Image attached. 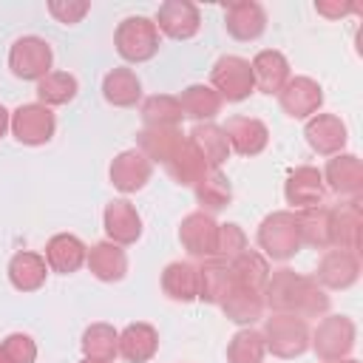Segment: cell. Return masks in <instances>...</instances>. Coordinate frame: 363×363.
Listing matches in <instances>:
<instances>
[{
    "mask_svg": "<svg viewBox=\"0 0 363 363\" xmlns=\"http://www.w3.org/2000/svg\"><path fill=\"white\" fill-rule=\"evenodd\" d=\"M264 306H269L272 312H284V315H298V318H320L329 312V295L326 289L306 275H298L289 267H281L275 272H269L267 284H264Z\"/></svg>",
    "mask_w": 363,
    "mask_h": 363,
    "instance_id": "cell-1",
    "label": "cell"
},
{
    "mask_svg": "<svg viewBox=\"0 0 363 363\" xmlns=\"http://www.w3.org/2000/svg\"><path fill=\"white\" fill-rule=\"evenodd\" d=\"M113 45H116V54L122 60H128V62H147L159 51V28H156V23L150 17H142V14L125 17L116 26Z\"/></svg>",
    "mask_w": 363,
    "mask_h": 363,
    "instance_id": "cell-2",
    "label": "cell"
},
{
    "mask_svg": "<svg viewBox=\"0 0 363 363\" xmlns=\"http://www.w3.org/2000/svg\"><path fill=\"white\" fill-rule=\"evenodd\" d=\"M264 343L267 352H272L275 357H301L309 349V326L303 318L298 315H284V312H272L264 323Z\"/></svg>",
    "mask_w": 363,
    "mask_h": 363,
    "instance_id": "cell-3",
    "label": "cell"
},
{
    "mask_svg": "<svg viewBox=\"0 0 363 363\" xmlns=\"http://www.w3.org/2000/svg\"><path fill=\"white\" fill-rule=\"evenodd\" d=\"M258 247L264 250V258L272 261H286L301 250V233H298V221L295 213L289 210H278L269 213L261 227H258Z\"/></svg>",
    "mask_w": 363,
    "mask_h": 363,
    "instance_id": "cell-4",
    "label": "cell"
},
{
    "mask_svg": "<svg viewBox=\"0 0 363 363\" xmlns=\"http://www.w3.org/2000/svg\"><path fill=\"white\" fill-rule=\"evenodd\" d=\"M354 337H357V329L352 318L329 315L315 326V332H309V346L323 363H337L349 357V352L354 349Z\"/></svg>",
    "mask_w": 363,
    "mask_h": 363,
    "instance_id": "cell-5",
    "label": "cell"
},
{
    "mask_svg": "<svg viewBox=\"0 0 363 363\" xmlns=\"http://www.w3.org/2000/svg\"><path fill=\"white\" fill-rule=\"evenodd\" d=\"M210 88L221 96V102H241L247 99L255 85H252V68H250V60L244 57H235V54H227L221 60H216L213 71H210Z\"/></svg>",
    "mask_w": 363,
    "mask_h": 363,
    "instance_id": "cell-6",
    "label": "cell"
},
{
    "mask_svg": "<svg viewBox=\"0 0 363 363\" xmlns=\"http://www.w3.org/2000/svg\"><path fill=\"white\" fill-rule=\"evenodd\" d=\"M51 62H54L51 45L43 37H34V34L14 40V45L9 48V68L17 79L40 82L45 74H51Z\"/></svg>",
    "mask_w": 363,
    "mask_h": 363,
    "instance_id": "cell-7",
    "label": "cell"
},
{
    "mask_svg": "<svg viewBox=\"0 0 363 363\" xmlns=\"http://www.w3.org/2000/svg\"><path fill=\"white\" fill-rule=\"evenodd\" d=\"M9 130L23 145H45V142H51V136L57 130V119H54L51 108L40 105V102H31V105H20L11 113Z\"/></svg>",
    "mask_w": 363,
    "mask_h": 363,
    "instance_id": "cell-8",
    "label": "cell"
},
{
    "mask_svg": "<svg viewBox=\"0 0 363 363\" xmlns=\"http://www.w3.org/2000/svg\"><path fill=\"white\" fill-rule=\"evenodd\" d=\"M278 102L286 116L312 119L323 105V88L312 77H289V82L278 94Z\"/></svg>",
    "mask_w": 363,
    "mask_h": 363,
    "instance_id": "cell-9",
    "label": "cell"
},
{
    "mask_svg": "<svg viewBox=\"0 0 363 363\" xmlns=\"http://www.w3.org/2000/svg\"><path fill=\"white\" fill-rule=\"evenodd\" d=\"M179 241L193 258H216V244H218V224L213 221L210 213H190L179 224Z\"/></svg>",
    "mask_w": 363,
    "mask_h": 363,
    "instance_id": "cell-10",
    "label": "cell"
},
{
    "mask_svg": "<svg viewBox=\"0 0 363 363\" xmlns=\"http://www.w3.org/2000/svg\"><path fill=\"white\" fill-rule=\"evenodd\" d=\"M357 278H360V258L357 252L349 250H335V247L326 250L315 269V281L323 289H349Z\"/></svg>",
    "mask_w": 363,
    "mask_h": 363,
    "instance_id": "cell-11",
    "label": "cell"
},
{
    "mask_svg": "<svg viewBox=\"0 0 363 363\" xmlns=\"http://www.w3.org/2000/svg\"><path fill=\"white\" fill-rule=\"evenodd\" d=\"M156 28L162 34H167L170 40H190L199 34L201 28V14L193 3L187 0H167L159 6L156 11Z\"/></svg>",
    "mask_w": 363,
    "mask_h": 363,
    "instance_id": "cell-12",
    "label": "cell"
},
{
    "mask_svg": "<svg viewBox=\"0 0 363 363\" xmlns=\"http://www.w3.org/2000/svg\"><path fill=\"white\" fill-rule=\"evenodd\" d=\"M320 176H323V184L332 193L349 196V199H360V190H363V162L354 153L332 156Z\"/></svg>",
    "mask_w": 363,
    "mask_h": 363,
    "instance_id": "cell-13",
    "label": "cell"
},
{
    "mask_svg": "<svg viewBox=\"0 0 363 363\" xmlns=\"http://www.w3.org/2000/svg\"><path fill=\"white\" fill-rule=\"evenodd\" d=\"M224 28L230 37L250 43L258 40L267 28V14L255 0H238V3H227L224 6Z\"/></svg>",
    "mask_w": 363,
    "mask_h": 363,
    "instance_id": "cell-14",
    "label": "cell"
},
{
    "mask_svg": "<svg viewBox=\"0 0 363 363\" xmlns=\"http://www.w3.org/2000/svg\"><path fill=\"white\" fill-rule=\"evenodd\" d=\"M102 221H105L108 241H113V244H119V247L136 244L139 235H142V216L136 213V207H133L128 199H113V201H108Z\"/></svg>",
    "mask_w": 363,
    "mask_h": 363,
    "instance_id": "cell-15",
    "label": "cell"
},
{
    "mask_svg": "<svg viewBox=\"0 0 363 363\" xmlns=\"http://www.w3.org/2000/svg\"><path fill=\"white\" fill-rule=\"evenodd\" d=\"M221 130L230 142V150H235L241 156H258L269 142L267 125L255 116H230Z\"/></svg>",
    "mask_w": 363,
    "mask_h": 363,
    "instance_id": "cell-16",
    "label": "cell"
},
{
    "mask_svg": "<svg viewBox=\"0 0 363 363\" xmlns=\"http://www.w3.org/2000/svg\"><path fill=\"white\" fill-rule=\"evenodd\" d=\"M303 136L309 142V147L320 156H337L346 145V125L340 122V116L335 113H315L312 119H306Z\"/></svg>",
    "mask_w": 363,
    "mask_h": 363,
    "instance_id": "cell-17",
    "label": "cell"
},
{
    "mask_svg": "<svg viewBox=\"0 0 363 363\" xmlns=\"http://www.w3.org/2000/svg\"><path fill=\"white\" fill-rule=\"evenodd\" d=\"M284 196L295 210H306V207H318L326 199V184L318 167H298L289 173L286 184H284Z\"/></svg>",
    "mask_w": 363,
    "mask_h": 363,
    "instance_id": "cell-18",
    "label": "cell"
},
{
    "mask_svg": "<svg viewBox=\"0 0 363 363\" xmlns=\"http://www.w3.org/2000/svg\"><path fill=\"white\" fill-rule=\"evenodd\" d=\"M360 230H363V210L360 199H349L332 207V247L360 252Z\"/></svg>",
    "mask_w": 363,
    "mask_h": 363,
    "instance_id": "cell-19",
    "label": "cell"
},
{
    "mask_svg": "<svg viewBox=\"0 0 363 363\" xmlns=\"http://www.w3.org/2000/svg\"><path fill=\"white\" fill-rule=\"evenodd\" d=\"M153 164L133 147V150H122L113 162H111V184L119 193H136L150 182Z\"/></svg>",
    "mask_w": 363,
    "mask_h": 363,
    "instance_id": "cell-20",
    "label": "cell"
},
{
    "mask_svg": "<svg viewBox=\"0 0 363 363\" xmlns=\"http://www.w3.org/2000/svg\"><path fill=\"white\" fill-rule=\"evenodd\" d=\"M252 68V85L261 94H281V88L289 82V62L281 51H258L250 62Z\"/></svg>",
    "mask_w": 363,
    "mask_h": 363,
    "instance_id": "cell-21",
    "label": "cell"
},
{
    "mask_svg": "<svg viewBox=\"0 0 363 363\" xmlns=\"http://www.w3.org/2000/svg\"><path fill=\"white\" fill-rule=\"evenodd\" d=\"M85 258H88V247L71 233H57L45 244V264L51 272L71 275L85 264Z\"/></svg>",
    "mask_w": 363,
    "mask_h": 363,
    "instance_id": "cell-22",
    "label": "cell"
},
{
    "mask_svg": "<svg viewBox=\"0 0 363 363\" xmlns=\"http://www.w3.org/2000/svg\"><path fill=\"white\" fill-rule=\"evenodd\" d=\"M301 244H309L315 250H332V207L318 204L306 210H295Z\"/></svg>",
    "mask_w": 363,
    "mask_h": 363,
    "instance_id": "cell-23",
    "label": "cell"
},
{
    "mask_svg": "<svg viewBox=\"0 0 363 363\" xmlns=\"http://www.w3.org/2000/svg\"><path fill=\"white\" fill-rule=\"evenodd\" d=\"M88 269L94 278L105 281V284H113V281H122L125 272H128V255L119 244L113 241H99L88 250V258H85Z\"/></svg>",
    "mask_w": 363,
    "mask_h": 363,
    "instance_id": "cell-24",
    "label": "cell"
},
{
    "mask_svg": "<svg viewBox=\"0 0 363 363\" xmlns=\"http://www.w3.org/2000/svg\"><path fill=\"white\" fill-rule=\"evenodd\" d=\"M218 306L224 309V315H227L233 323L252 326V323L261 320V315H264V295L255 292V289H247V286L233 284V286L227 289V295L221 298Z\"/></svg>",
    "mask_w": 363,
    "mask_h": 363,
    "instance_id": "cell-25",
    "label": "cell"
},
{
    "mask_svg": "<svg viewBox=\"0 0 363 363\" xmlns=\"http://www.w3.org/2000/svg\"><path fill=\"white\" fill-rule=\"evenodd\" d=\"M159 352V332L150 323H128L119 332V354L128 363H147Z\"/></svg>",
    "mask_w": 363,
    "mask_h": 363,
    "instance_id": "cell-26",
    "label": "cell"
},
{
    "mask_svg": "<svg viewBox=\"0 0 363 363\" xmlns=\"http://www.w3.org/2000/svg\"><path fill=\"white\" fill-rule=\"evenodd\" d=\"M187 136L182 133V128H145V130H139L136 133V150L153 164V162H159V164H164L173 153H176V147L184 142Z\"/></svg>",
    "mask_w": 363,
    "mask_h": 363,
    "instance_id": "cell-27",
    "label": "cell"
},
{
    "mask_svg": "<svg viewBox=\"0 0 363 363\" xmlns=\"http://www.w3.org/2000/svg\"><path fill=\"white\" fill-rule=\"evenodd\" d=\"M45 275H48V264L43 255L37 252H28V250H20L11 255L9 261V281L14 289L20 292H37L43 284H45Z\"/></svg>",
    "mask_w": 363,
    "mask_h": 363,
    "instance_id": "cell-28",
    "label": "cell"
},
{
    "mask_svg": "<svg viewBox=\"0 0 363 363\" xmlns=\"http://www.w3.org/2000/svg\"><path fill=\"white\" fill-rule=\"evenodd\" d=\"M164 170L170 173V179L176 182V184H182V187H193L207 170H213V167H207V162L201 159V153L196 150V145L190 142V139H184L179 147H176V153L164 162Z\"/></svg>",
    "mask_w": 363,
    "mask_h": 363,
    "instance_id": "cell-29",
    "label": "cell"
},
{
    "mask_svg": "<svg viewBox=\"0 0 363 363\" xmlns=\"http://www.w3.org/2000/svg\"><path fill=\"white\" fill-rule=\"evenodd\" d=\"M162 289L170 301H196L199 298V267L190 261H173L162 269Z\"/></svg>",
    "mask_w": 363,
    "mask_h": 363,
    "instance_id": "cell-30",
    "label": "cell"
},
{
    "mask_svg": "<svg viewBox=\"0 0 363 363\" xmlns=\"http://www.w3.org/2000/svg\"><path fill=\"white\" fill-rule=\"evenodd\" d=\"M102 96L113 108H133L142 99V82L130 68H113L102 79Z\"/></svg>",
    "mask_w": 363,
    "mask_h": 363,
    "instance_id": "cell-31",
    "label": "cell"
},
{
    "mask_svg": "<svg viewBox=\"0 0 363 363\" xmlns=\"http://www.w3.org/2000/svg\"><path fill=\"white\" fill-rule=\"evenodd\" d=\"M187 139L196 145V150L201 153V159L207 162V167H216L218 170L227 162V156H230V142H227L224 130L218 125H213V122H199L187 133Z\"/></svg>",
    "mask_w": 363,
    "mask_h": 363,
    "instance_id": "cell-32",
    "label": "cell"
},
{
    "mask_svg": "<svg viewBox=\"0 0 363 363\" xmlns=\"http://www.w3.org/2000/svg\"><path fill=\"white\" fill-rule=\"evenodd\" d=\"M196 201L201 207V213H218L224 207H230L233 201V187H230V179L221 173V170H207L196 184Z\"/></svg>",
    "mask_w": 363,
    "mask_h": 363,
    "instance_id": "cell-33",
    "label": "cell"
},
{
    "mask_svg": "<svg viewBox=\"0 0 363 363\" xmlns=\"http://www.w3.org/2000/svg\"><path fill=\"white\" fill-rule=\"evenodd\" d=\"M230 275H233V284L255 289V292H264V284L269 278V261L258 250L247 247L238 258L230 261Z\"/></svg>",
    "mask_w": 363,
    "mask_h": 363,
    "instance_id": "cell-34",
    "label": "cell"
},
{
    "mask_svg": "<svg viewBox=\"0 0 363 363\" xmlns=\"http://www.w3.org/2000/svg\"><path fill=\"white\" fill-rule=\"evenodd\" d=\"M179 105H182V113L196 119V122H210L213 116L221 113V96L210 88V85H187L182 94H179Z\"/></svg>",
    "mask_w": 363,
    "mask_h": 363,
    "instance_id": "cell-35",
    "label": "cell"
},
{
    "mask_svg": "<svg viewBox=\"0 0 363 363\" xmlns=\"http://www.w3.org/2000/svg\"><path fill=\"white\" fill-rule=\"evenodd\" d=\"M233 286V275H230V264L221 258H207L199 267V298L204 303H221V298L227 295V289Z\"/></svg>",
    "mask_w": 363,
    "mask_h": 363,
    "instance_id": "cell-36",
    "label": "cell"
},
{
    "mask_svg": "<svg viewBox=\"0 0 363 363\" xmlns=\"http://www.w3.org/2000/svg\"><path fill=\"white\" fill-rule=\"evenodd\" d=\"M82 354L88 360H108L119 354V332L111 323H91L82 332Z\"/></svg>",
    "mask_w": 363,
    "mask_h": 363,
    "instance_id": "cell-37",
    "label": "cell"
},
{
    "mask_svg": "<svg viewBox=\"0 0 363 363\" xmlns=\"http://www.w3.org/2000/svg\"><path fill=\"white\" fill-rule=\"evenodd\" d=\"M184 119L179 96L170 94H153L142 102V122L145 128H179V122Z\"/></svg>",
    "mask_w": 363,
    "mask_h": 363,
    "instance_id": "cell-38",
    "label": "cell"
},
{
    "mask_svg": "<svg viewBox=\"0 0 363 363\" xmlns=\"http://www.w3.org/2000/svg\"><path fill=\"white\" fill-rule=\"evenodd\" d=\"M77 91H79L77 77L68 71H51L37 82V96H40V105H45V108L68 105L77 96Z\"/></svg>",
    "mask_w": 363,
    "mask_h": 363,
    "instance_id": "cell-39",
    "label": "cell"
},
{
    "mask_svg": "<svg viewBox=\"0 0 363 363\" xmlns=\"http://www.w3.org/2000/svg\"><path fill=\"white\" fill-rule=\"evenodd\" d=\"M267 354L264 335L252 326L238 329L227 343V363H261Z\"/></svg>",
    "mask_w": 363,
    "mask_h": 363,
    "instance_id": "cell-40",
    "label": "cell"
},
{
    "mask_svg": "<svg viewBox=\"0 0 363 363\" xmlns=\"http://www.w3.org/2000/svg\"><path fill=\"white\" fill-rule=\"evenodd\" d=\"M247 250V235L238 224H218V244H216V258L233 261Z\"/></svg>",
    "mask_w": 363,
    "mask_h": 363,
    "instance_id": "cell-41",
    "label": "cell"
},
{
    "mask_svg": "<svg viewBox=\"0 0 363 363\" xmlns=\"http://www.w3.org/2000/svg\"><path fill=\"white\" fill-rule=\"evenodd\" d=\"M0 346H3V352L9 357V363H34L37 360V343L23 332L9 335Z\"/></svg>",
    "mask_w": 363,
    "mask_h": 363,
    "instance_id": "cell-42",
    "label": "cell"
},
{
    "mask_svg": "<svg viewBox=\"0 0 363 363\" xmlns=\"http://www.w3.org/2000/svg\"><path fill=\"white\" fill-rule=\"evenodd\" d=\"M48 11H51V17L57 23L74 26V23H79L91 11V3H85V0H51L48 3Z\"/></svg>",
    "mask_w": 363,
    "mask_h": 363,
    "instance_id": "cell-43",
    "label": "cell"
},
{
    "mask_svg": "<svg viewBox=\"0 0 363 363\" xmlns=\"http://www.w3.org/2000/svg\"><path fill=\"white\" fill-rule=\"evenodd\" d=\"M315 11L323 14V17H329V20H340V17L352 14V11H360V6L357 3H349V0H318L315 3Z\"/></svg>",
    "mask_w": 363,
    "mask_h": 363,
    "instance_id": "cell-44",
    "label": "cell"
},
{
    "mask_svg": "<svg viewBox=\"0 0 363 363\" xmlns=\"http://www.w3.org/2000/svg\"><path fill=\"white\" fill-rule=\"evenodd\" d=\"M9 125H11V113H9V111H6L3 105H0V139L6 136V130H9Z\"/></svg>",
    "mask_w": 363,
    "mask_h": 363,
    "instance_id": "cell-45",
    "label": "cell"
},
{
    "mask_svg": "<svg viewBox=\"0 0 363 363\" xmlns=\"http://www.w3.org/2000/svg\"><path fill=\"white\" fill-rule=\"evenodd\" d=\"M0 363H9V357H6V352H3V346H0Z\"/></svg>",
    "mask_w": 363,
    "mask_h": 363,
    "instance_id": "cell-46",
    "label": "cell"
},
{
    "mask_svg": "<svg viewBox=\"0 0 363 363\" xmlns=\"http://www.w3.org/2000/svg\"><path fill=\"white\" fill-rule=\"evenodd\" d=\"M337 363H357V360H352V357H343V360H337Z\"/></svg>",
    "mask_w": 363,
    "mask_h": 363,
    "instance_id": "cell-47",
    "label": "cell"
},
{
    "mask_svg": "<svg viewBox=\"0 0 363 363\" xmlns=\"http://www.w3.org/2000/svg\"><path fill=\"white\" fill-rule=\"evenodd\" d=\"M82 363H108V360H88V357H85Z\"/></svg>",
    "mask_w": 363,
    "mask_h": 363,
    "instance_id": "cell-48",
    "label": "cell"
}]
</instances>
